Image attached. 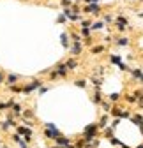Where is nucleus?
I'll return each instance as SVG.
<instances>
[{"mask_svg":"<svg viewBox=\"0 0 143 148\" xmlns=\"http://www.w3.org/2000/svg\"><path fill=\"white\" fill-rule=\"evenodd\" d=\"M67 148H76V146H74V145H69V146H67Z\"/></svg>","mask_w":143,"mask_h":148,"instance_id":"864d4df0","label":"nucleus"},{"mask_svg":"<svg viewBox=\"0 0 143 148\" xmlns=\"http://www.w3.org/2000/svg\"><path fill=\"white\" fill-rule=\"evenodd\" d=\"M53 71H55V72H57V76H58V78H62V79L69 76V69H67L65 62H60V64H57V67L53 69Z\"/></svg>","mask_w":143,"mask_h":148,"instance_id":"39448f33","label":"nucleus"},{"mask_svg":"<svg viewBox=\"0 0 143 148\" xmlns=\"http://www.w3.org/2000/svg\"><path fill=\"white\" fill-rule=\"evenodd\" d=\"M69 37L73 39V42H83V37L80 35V32H74V30H71V32H69Z\"/></svg>","mask_w":143,"mask_h":148,"instance_id":"393cba45","label":"nucleus"},{"mask_svg":"<svg viewBox=\"0 0 143 148\" xmlns=\"http://www.w3.org/2000/svg\"><path fill=\"white\" fill-rule=\"evenodd\" d=\"M110 62L113 64V65H118V64H122L124 60H122V55H110Z\"/></svg>","mask_w":143,"mask_h":148,"instance_id":"cd10ccee","label":"nucleus"},{"mask_svg":"<svg viewBox=\"0 0 143 148\" xmlns=\"http://www.w3.org/2000/svg\"><path fill=\"white\" fill-rule=\"evenodd\" d=\"M122 101L126 102V104H129V106H136V102H138V99L134 97V94H126V95H122Z\"/></svg>","mask_w":143,"mask_h":148,"instance_id":"a211bd4d","label":"nucleus"},{"mask_svg":"<svg viewBox=\"0 0 143 148\" xmlns=\"http://www.w3.org/2000/svg\"><path fill=\"white\" fill-rule=\"evenodd\" d=\"M41 86H43V79H32L30 83L23 85V92H21V94H32L34 90H39Z\"/></svg>","mask_w":143,"mask_h":148,"instance_id":"f03ea898","label":"nucleus"},{"mask_svg":"<svg viewBox=\"0 0 143 148\" xmlns=\"http://www.w3.org/2000/svg\"><path fill=\"white\" fill-rule=\"evenodd\" d=\"M90 83L94 85V90H101L102 79H101V78H97V76H92V78H90Z\"/></svg>","mask_w":143,"mask_h":148,"instance_id":"bb28decb","label":"nucleus"},{"mask_svg":"<svg viewBox=\"0 0 143 148\" xmlns=\"http://www.w3.org/2000/svg\"><path fill=\"white\" fill-rule=\"evenodd\" d=\"M138 129H140V134H141V136H143V125H140V127H138Z\"/></svg>","mask_w":143,"mask_h":148,"instance_id":"09e8293b","label":"nucleus"},{"mask_svg":"<svg viewBox=\"0 0 143 148\" xmlns=\"http://www.w3.org/2000/svg\"><path fill=\"white\" fill-rule=\"evenodd\" d=\"M131 2H138V0H131Z\"/></svg>","mask_w":143,"mask_h":148,"instance_id":"13d9d810","label":"nucleus"},{"mask_svg":"<svg viewBox=\"0 0 143 148\" xmlns=\"http://www.w3.org/2000/svg\"><path fill=\"white\" fill-rule=\"evenodd\" d=\"M57 21H58V23H65V21H67V18L64 16V12H60V14H58V18H57Z\"/></svg>","mask_w":143,"mask_h":148,"instance_id":"a19ab883","label":"nucleus"},{"mask_svg":"<svg viewBox=\"0 0 143 148\" xmlns=\"http://www.w3.org/2000/svg\"><path fill=\"white\" fill-rule=\"evenodd\" d=\"M16 134H20L21 138H27V136H34L32 129L27 127V125H16Z\"/></svg>","mask_w":143,"mask_h":148,"instance_id":"1a4fd4ad","label":"nucleus"},{"mask_svg":"<svg viewBox=\"0 0 143 148\" xmlns=\"http://www.w3.org/2000/svg\"><path fill=\"white\" fill-rule=\"evenodd\" d=\"M50 148H60V146H57V145H53V146H50Z\"/></svg>","mask_w":143,"mask_h":148,"instance_id":"5fc2aeb1","label":"nucleus"},{"mask_svg":"<svg viewBox=\"0 0 143 148\" xmlns=\"http://www.w3.org/2000/svg\"><path fill=\"white\" fill-rule=\"evenodd\" d=\"M117 67H118V69H120L122 72H129V71H131V67H129V65H127L126 62H122V64H118Z\"/></svg>","mask_w":143,"mask_h":148,"instance_id":"72a5a7b5","label":"nucleus"},{"mask_svg":"<svg viewBox=\"0 0 143 148\" xmlns=\"http://www.w3.org/2000/svg\"><path fill=\"white\" fill-rule=\"evenodd\" d=\"M108 101H110L111 104H118V102L122 101V94H120V92H113V94L108 95Z\"/></svg>","mask_w":143,"mask_h":148,"instance_id":"412c9836","label":"nucleus"},{"mask_svg":"<svg viewBox=\"0 0 143 148\" xmlns=\"http://www.w3.org/2000/svg\"><path fill=\"white\" fill-rule=\"evenodd\" d=\"M102 41H104V46H106V44H113V42H115V39H113L111 35H106Z\"/></svg>","mask_w":143,"mask_h":148,"instance_id":"58836bf2","label":"nucleus"},{"mask_svg":"<svg viewBox=\"0 0 143 148\" xmlns=\"http://www.w3.org/2000/svg\"><path fill=\"white\" fill-rule=\"evenodd\" d=\"M48 90H50V88H48V86H44V85H43V86H41V88H39V94H41V95H43V94H46V92H48Z\"/></svg>","mask_w":143,"mask_h":148,"instance_id":"49530a36","label":"nucleus"},{"mask_svg":"<svg viewBox=\"0 0 143 148\" xmlns=\"http://www.w3.org/2000/svg\"><path fill=\"white\" fill-rule=\"evenodd\" d=\"M136 127H140V125H143V115L141 113H134L133 111V115H131V118H129Z\"/></svg>","mask_w":143,"mask_h":148,"instance_id":"f3484780","label":"nucleus"},{"mask_svg":"<svg viewBox=\"0 0 143 148\" xmlns=\"http://www.w3.org/2000/svg\"><path fill=\"white\" fill-rule=\"evenodd\" d=\"M18 146H20V148H28V146H30V145H28V143H25V141H23V139H21V141H20V143H18Z\"/></svg>","mask_w":143,"mask_h":148,"instance_id":"a18cd8bd","label":"nucleus"},{"mask_svg":"<svg viewBox=\"0 0 143 148\" xmlns=\"http://www.w3.org/2000/svg\"><path fill=\"white\" fill-rule=\"evenodd\" d=\"M102 23L106 25V23H115V16L113 14H104L102 16Z\"/></svg>","mask_w":143,"mask_h":148,"instance_id":"c756f323","label":"nucleus"},{"mask_svg":"<svg viewBox=\"0 0 143 148\" xmlns=\"http://www.w3.org/2000/svg\"><path fill=\"white\" fill-rule=\"evenodd\" d=\"M129 74H131V78L134 81H138L140 85H143V67H131Z\"/></svg>","mask_w":143,"mask_h":148,"instance_id":"20e7f679","label":"nucleus"},{"mask_svg":"<svg viewBox=\"0 0 143 148\" xmlns=\"http://www.w3.org/2000/svg\"><path fill=\"white\" fill-rule=\"evenodd\" d=\"M2 148H9V146H7V145H2Z\"/></svg>","mask_w":143,"mask_h":148,"instance_id":"6e6d98bb","label":"nucleus"},{"mask_svg":"<svg viewBox=\"0 0 143 148\" xmlns=\"http://www.w3.org/2000/svg\"><path fill=\"white\" fill-rule=\"evenodd\" d=\"M102 28H104V23H102V20L92 21V25H90V30H92V32H99V30H102Z\"/></svg>","mask_w":143,"mask_h":148,"instance_id":"b1692460","label":"nucleus"},{"mask_svg":"<svg viewBox=\"0 0 143 148\" xmlns=\"http://www.w3.org/2000/svg\"><path fill=\"white\" fill-rule=\"evenodd\" d=\"M92 21H94V20H81V23H80V25H81V27H85V28H90Z\"/></svg>","mask_w":143,"mask_h":148,"instance_id":"4c0bfd02","label":"nucleus"},{"mask_svg":"<svg viewBox=\"0 0 143 148\" xmlns=\"http://www.w3.org/2000/svg\"><path fill=\"white\" fill-rule=\"evenodd\" d=\"M104 74V67H96V76H102Z\"/></svg>","mask_w":143,"mask_h":148,"instance_id":"37998d69","label":"nucleus"},{"mask_svg":"<svg viewBox=\"0 0 143 148\" xmlns=\"http://www.w3.org/2000/svg\"><path fill=\"white\" fill-rule=\"evenodd\" d=\"M122 113H124V108L120 106V104H113V108H111V111H110V116H115V118H122Z\"/></svg>","mask_w":143,"mask_h":148,"instance_id":"ddd939ff","label":"nucleus"},{"mask_svg":"<svg viewBox=\"0 0 143 148\" xmlns=\"http://www.w3.org/2000/svg\"><path fill=\"white\" fill-rule=\"evenodd\" d=\"M90 99H92V102H94L96 106H101V102H102L106 97H102V92H101V90H94V94H92Z\"/></svg>","mask_w":143,"mask_h":148,"instance_id":"4468645a","label":"nucleus"},{"mask_svg":"<svg viewBox=\"0 0 143 148\" xmlns=\"http://www.w3.org/2000/svg\"><path fill=\"white\" fill-rule=\"evenodd\" d=\"M69 51H71V55H73V58L80 57V55L83 53V42H71Z\"/></svg>","mask_w":143,"mask_h":148,"instance_id":"0eeeda50","label":"nucleus"},{"mask_svg":"<svg viewBox=\"0 0 143 148\" xmlns=\"http://www.w3.org/2000/svg\"><path fill=\"white\" fill-rule=\"evenodd\" d=\"M101 132H102L104 139H110V138H113V136H115V129H113L111 125H108V127H106L104 131H101Z\"/></svg>","mask_w":143,"mask_h":148,"instance_id":"5701e85b","label":"nucleus"},{"mask_svg":"<svg viewBox=\"0 0 143 148\" xmlns=\"http://www.w3.org/2000/svg\"><path fill=\"white\" fill-rule=\"evenodd\" d=\"M71 2H78V0H71Z\"/></svg>","mask_w":143,"mask_h":148,"instance_id":"4d7b16f0","label":"nucleus"},{"mask_svg":"<svg viewBox=\"0 0 143 148\" xmlns=\"http://www.w3.org/2000/svg\"><path fill=\"white\" fill-rule=\"evenodd\" d=\"M90 53L92 55H101V53H106V46L104 44H94L90 48Z\"/></svg>","mask_w":143,"mask_h":148,"instance_id":"aec40b11","label":"nucleus"},{"mask_svg":"<svg viewBox=\"0 0 143 148\" xmlns=\"http://www.w3.org/2000/svg\"><path fill=\"white\" fill-rule=\"evenodd\" d=\"M65 65H67V69H69V71H76V69L80 67V62H78L76 58L71 57V58H67V60H65Z\"/></svg>","mask_w":143,"mask_h":148,"instance_id":"6ab92c4d","label":"nucleus"},{"mask_svg":"<svg viewBox=\"0 0 143 148\" xmlns=\"http://www.w3.org/2000/svg\"><path fill=\"white\" fill-rule=\"evenodd\" d=\"M80 35L85 37V39H87V37H92V30L90 28H85V27H80Z\"/></svg>","mask_w":143,"mask_h":148,"instance_id":"c85d7f7f","label":"nucleus"},{"mask_svg":"<svg viewBox=\"0 0 143 148\" xmlns=\"http://www.w3.org/2000/svg\"><path fill=\"white\" fill-rule=\"evenodd\" d=\"M138 18H143V11H141V12H138Z\"/></svg>","mask_w":143,"mask_h":148,"instance_id":"603ef678","label":"nucleus"},{"mask_svg":"<svg viewBox=\"0 0 143 148\" xmlns=\"http://www.w3.org/2000/svg\"><path fill=\"white\" fill-rule=\"evenodd\" d=\"M102 11L101 4H90V5H83V12L88 16H99Z\"/></svg>","mask_w":143,"mask_h":148,"instance_id":"7ed1b4c3","label":"nucleus"},{"mask_svg":"<svg viewBox=\"0 0 143 148\" xmlns=\"http://www.w3.org/2000/svg\"><path fill=\"white\" fill-rule=\"evenodd\" d=\"M60 42H62V46H64L65 49L71 48V37H69V32H62V34H60Z\"/></svg>","mask_w":143,"mask_h":148,"instance_id":"2eb2a0df","label":"nucleus"},{"mask_svg":"<svg viewBox=\"0 0 143 148\" xmlns=\"http://www.w3.org/2000/svg\"><path fill=\"white\" fill-rule=\"evenodd\" d=\"M53 143H55L57 146H60V148H67L69 145H73V139H71V138H67V136H58L55 141H53Z\"/></svg>","mask_w":143,"mask_h":148,"instance_id":"6e6552de","label":"nucleus"},{"mask_svg":"<svg viewBox=\"0 0 143 148\" xmlns=\"http://www.w3.org/2000/svg\"><path fill=\"white\" fill-rule=\"evenodd\" d=\"M73 145H74L76 148H85V145H87V143H85V139H83V138H80V139H76Z\"/></svg>","mask_w":143,"mask_h":148,"instance_id":"f704fd0d","label":"nucleus"},{"mask_svg":"<svg viewBox=\"0 0 143 148\" xmlns=\"http://www.w3.org/2000/svg\"><path fill=\"white\" fill-rule=\"evenodd\" d=\"M58 136H62V132H60L58 127H55V129H44V138H46V139L55 141Z\"/></svg>","mask_w":143,"mask_h":148,"instance_id":"423d86ee","label":"nucleus"},{"mask_svg":"<svg viewBox=\"0 0 143 148\" xmlns=\"http://www.w3.org/2000/svg\"><path fill=\"white\" fill-rule=\"evenodd\" d=\"M99 143H101V139L97 138V139H94V141H90V143H87L85 148H99Z\"/></svg>","mask_w":143,"mask_h":148,"instance_id":"2f4dec72","label":"nucleus"},{"mask_svg":"<svg viewBox=\"0 0 143 148\" xmlns=\"http://www.w3.org/2000/svg\"><path fill=\"white\" fill-rule=\"evenodd\" d=\"M81 2H83L85 5H90V4H99L101 0H81Z\"/></svg>","mask_w":143,"mask_h":148,"instance_id":"79ce46f5","label":"nucleus"},{"mask_svg":"<svg viewBox=\"0 0 143 148\" xmlns=\"http://www.w3.org/2000/svg\"><path fill=\"white\" fill-rule=\"evenodd\" d=\"M74 86H78V88H87L88 86V79H85V78H78V79H74Z\"/></svg>","mask_w":143,"mask_h":148,"instance_id":"a878e982","label":"nucleus"},{"mask_svg":"<svg viewBox=\"0 0 143 148\" xmlns=\"http://www.w3.org/2000/svg\"><path fill=\"white\" fill-rule=\"evenodd\" d=\"M115 44L118 48H127L131 44V39H129L127 35H118V37H115Z\"/></svg>","mask_w":143,"mask_h":148,"instance_id":"9b49d317","label":"nucleus"},{"mask_svg":"<svg viewBox=\"0 0 143 148\" xmlns=\"http://www.w3.org/2000/svg\"><path fill=\"white\" fill-rule=\"evenodd\" d=\"M11 92H12V94H21V92H23V86H20V85H12V86H7Z\"/></svg>","mask_w":143,"mask_h":148,"instance_id":"7c9ffc66","label":"nucleus"},{"mask_svg":"<svg viewBox=\"0 0 143 148\" xmlns=\"http://www.w3.org/2000/svg\"><path fill=\"white\" fill-rule=\"evenodd\" d=\"M73 4H74V2H71V0H60V5H62L64 9H69V7H73Z\"/></svg>","mask_w":143,"mask_h":148,"instance_id":"c9c22d12","label":"nucleus"},{"mask_svg":"<svg viewBox=\"0 0 143 148\" xmlns=\"http://www.w3.org/2000/svg\"><path fill=\"white\" fill-rule=\"evenodd\" d=\"M2 83H6V72L0 71V85H2Z\"/></svg>","mask_w":143,"mask_h":148,"instance_id":"c03bdc74","label":"nucleus"},{"mask_svg":"<svg viewBox=\"0 0 143 148\" xmlns=\"http://www.w3.org/2000/svg\"><path fill=\"white\" fill-rule=\"evenodd\" d=\"M127 28H129V20L124 14H118V16H115V30L122 35V34H126L127 32Z\"/></svg>","mask_w":143,"mask_h":148,"instance_id":"f257e3e1","label":"nucleus"},{"mask_svg":"<svg viewBox=\"0 0 143 148\" xmlns=\"http://www.w3.org/2000/svg\"><path fill=\"white\" fill-rule=\"evenodd\" d=\"M11 139H12V143H16V145H18V143H20L23 138H21L20 134H16V132H14V134H11Z\"/></svg>","mask_w":143,"mask_h":148,"instance_id":"e433bc0d","label":"nucleus"},{"mask_svg":"<svg viewBox=\"0 0 143 148\" xmlns=\"http://www.w3.org/2000/svg\"><path fill=\"white\" fill-rule=\"evenodd\" d=\"M83 42H85V44H87V46H90V48H92V46H94V44H96V41H94V37H87V39H85V41H83Z\"/></svg>","mask_w":143,"mask_h":148,"instance_id":"ea45409f","label":"nucleus"},{"mask_svg":"<svg viewBox=\"0 0 143 148\" xmlns=\"http://www.w3.org/2000/svg\"><path fill=\"white\" fill-rule=\"evenodd\" d=\"M120 148H131V146H127L126 143H122V146H120Z\"/></svg>","mask_w":143,"mask_h":148,"instance_id":"8fccbe9b","label":"nucleus"},{"mask_svg":"<svg viewBox=\"0 0 143 148\" xmlns=\"http://www.w3.org/2000/svg\"><path fill=\"white\" fill-rule=\"evenodd\" d=\"M21 79V76L20 74H14V72H9V74H6V85L7 86H12V85H16L18 81Z\"/></svg>","mask_w":143,"mask_h":148,"instance_id":"9d476101","label":"nucleus"},{"mask_svg":"<svg viewBox=\"0 0 143 148\" xmlns=\"http://www.w3.org/2000/svg\"><path fill=\"white\" fill-rule=\"evenodd\" d=\"M35 118V113H34V109H23V113H21V120L23 122H30V120H34Z\"/></svg>","mask_w":143,"mask_h":148,"instance_id":"dca6fc26","label":"nucleus"},{"mask_svg":"<svg viewBox=\"0 0 143 148\" xmlns=\"http://www.w3.org/2000/svg\"><path fill=\"white\" fill-rule=\"evenodd\" d=\"M108 141H110V145H113V146H118V148L122 146V141H120V139H118L117 136H113V138H110Z\"/></svg>","mask_w":143,"mask_h":148,"instance_id":"473e14b6","label":"nucleus"},{"mask_svg":"<svg viewBox=\"0 0 143 148\" xmlns=\"http://www.w3.org/2000/svg\"><path fill=\"white\" fill-rule=\"evenodd\" d=\"M97 125H99V129H101V131H104V129L110 125V115L102 113V115H101V118L97 120Z\"/></svg>","mask_w":143,"mask_h":148,"instance_id":"f8f14e48","label":"nucleus"},{"mask_svg":"<svg viewBox=\"0 0 143 148\" xmlns=\"http://www.w3.org/2000/svg\"><path fill=\"white\" fill-rule=\"evenodd\" d=\"M134 148H143V143H140V145H136Z\"/></svg>","mask_w":143,"mask_h":148,"instance_id":"3c124183","label":"nucleus"},{"mask_svg":"<svg viewBox=\"0 0 143 148\" xmlns=\"http://www.w3.org/2000/svg\"><path fill=\"white\" fill-rule=\"evenodd\" d=\"M138 2H143V0H138Z\"/></svg>","mask_w":143,"mask_h":148,"instance_id":"bf43d9fd","label":"nucleus"},{"mask_svg":"<svg viewBox=\"0 0 143 148\" xmlns=\"http://www.w3.org/2000/svg\"><path fill=\"white\" fill-rule=\"evenodd\" d=\"M57 125L55 123H51V122H48V123H44V129H55Z\"/></svg>","mask_w":143,"mask_h":148,"instance_id":"de8ad7c7","label":"nucleus"},{"mask_svg":"<svg viewBox=\"0 0 143 148\" xmlns=\"http://www.w3.org/2000/svg\"><path fill=\"white\" fill-rule=\"evenodd\" d=\"M111 108H113V104H111V102H110L108 99H104V101L101 102V109H102V113H106V115H110Z\"/></svg>","mask_w":143,"mask_h":148,"instance_id":"4be33fe9","label":"nucleus"}]
</instances>
